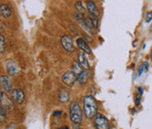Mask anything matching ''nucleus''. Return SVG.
<instances>
[{
  "label": "nucleus",
  "mask_w": 152,
  "mask_h": 129,
  "mask_svg": "<svg viewBox=\"0 0 152 129\" xmlns=\"http://www.w3.org/2000/svg\"><path fill=\"white\" fill-rule=\"evenodd\" d=\"M84 112L88 120L95 118L98 114V105L93 96L87 95L84 98Z\"/></svg>",
  "instance_id": "nucleus-1"
},
{
  "label": "nucleus",
  "mask_w": 152,
  "mask_h": 129,
  "mask_svg": "<svg viewBox=\"0 0 152 129\" xmlns=\"http://www.w3.org/2000/svg\"><path fill=\"white\" fill-rule=\"evenodd\" d=\"M0 98H1V106L5 108L6 110H12V109H13V107H14L13 102L6 95V93H4V91H1Z\"/></svg>",
  "instance_id": "nucleus-9"
},
{
  "label": "nucleus",
  "mask_w": 152,
  "mask_h": 129,
  "mask_svg": "<svg viewBox=\"0 0 152 129\" xmlns=\"http://www.w3.org/2000/svg\"><path fill=\"white\" fill-rule=\"evenodd\" d=\"M58 129H69V127L68 126H64V127H61L60 128Z\"/></svg>",
  "instance_id": "nucleus-24"
},
{
  "label": "nucleus",
  "mask_w": 152,
  "mask_h": 129,
  "mask_svg": "<svg viewBox=\"0 0 152 129\" xmlns=\"http://www.w3.org/2000/svg\"><path fill=\"white\" fill-rule=\"evenodd\" d=\"M11 96L14 99V101L16 103H18L19 105L23 104V102L25 100V93L21 89H19V88L13 89L12 91L11 92Z\"/></svg>",
  "instance_id": "nucleus-8"
},
{
  "label": "nucleus",
  "mask_w": 152,
  "mask_h": 129,
  "mask_svg": "<svg viewBox=\"0 0 152 129\" xmlns=\"http://www.w3.org/2000/svg\"><path fill=\"white\" fill-rule=\"evenodd\" d=\"M61 113H62V112H61V111H56V112H54V113H53V116L56 117L57 115H61Z\"/></svg>",
  "instance_id": "nucleus-23"
},
{
  "label": "nucleus",
  "mask_w": 152,
  "mask_h": 129,
  "mask_svg": "<svg viewBox=\"0 0 152 129\" xmlns=\"http://www.w3.org/2000/svg\"><path fill=\"white\" fill-rule=\"evenodd\" d=\"M62 80H63V83L68 87H73L75 83L77 81L75 73L73 71H71V70L66 71L65 73L63 75Z\"/></svg>",
  "instance_id": "nucleus-5"
},
{
  "label": "nucleus",
  "mask_w": 152,
  "mask_h": 129,
  "mask_svg": "<svg viewBox=\"0 0 152 129\" xmlns=\"http://www.w3.org/2000/svg\"><path fill=\"white\" fill-rule=\"evenodd\" d=\"M149 67H150V63L148 62H144L142 64H141L138 67V75L142 76V74L146 73L149 70Z\"/></svg>",
  "instance_id": "nucleus-16"
},
{
  "label": "nucleus",
  "mask_w": 152,
  "mask_h": 129,
  "mask_svg": "<svg viewBox=\"0 0 152 129\" xmlns=\"http://www.w3.org/2000/svg\"><path fill=\"white\" fill-rule=\"evenodd\" d=\"M0 14L3 18L8 19L12 15V10L11 8L5 4H0Z\"/></svg>",
  "instance_id": "nucleus-15"
},
{
  "label": "nucleus",
  "mask_w": 152,
  "mask_h": 129,
  "mask_svg": "<svg viewBox=\"0 0 152 129\" xmlns=\"http://www.w3.org/2000/svg\"><path fill=\"white\" fill-rule=\"evenodd\" d=\"M84 37L86 39V42H93V40H92L90 36H88L86 34H84Z\"/></svg>",
  "instance_id": "nucleus-22"
},
{
  "label": "nucleus",
  "mask_w": 152,
  "mask_h": 129,
  "mask_svg": "<svg viewBox=\"0 0 152 129\" xmlns=\"http://www.w3.org/2000/svg\"><path fill=\"white\" fill-rule=\"evenodd\" d=\"M74 129H81V128H74Z\"/></svg>",
  "instance_id": "nucleus-26"
},
{
  "label": "nucleus",
  "mask_w": 152,
  "mask_h": 129,
  "mask_svg": "<svg viewBox=\"0 0 152 129\" xmlns=\"http://www.w3.org/2000/svg\"><path fill=\"white\" fill-rule=\"evenodd\" d=\"M70 98V93L68 89L61 88L58 91V100L62 104H66L69 101Z\"/></svg>",
  "instance_id": "nucleus-11"
},
{
  "label": "nucleus",
  "mask_w": 152,
  "mask_h": 129,
  "mask_svg": "<svg viewBox=\"0 0 152 129\" xmlns=\"http://www.w3.org/2000/svg\"><path fill=\"white\" fill-rule=\"evenodd\" d=\"M151 58L152 59V48H151Z\"/></svg>",
  "instance_id": "nucleus-25"
},
{
  "label": "nucleus",
  "mask_w": 152,
  "mask_h": 129,
  "mask_svg": "<svg viewBox=\"0 0 152 129\" xmlns=\"http://www.w3.org/2000/svg\"><path fill=\"white\" fill-rule=\"evenodd\" d=\"M5 50V40H4V37L1 34L0 35V52L1 54H4Z\"/></svg>",
  "instance_id": "nucleus-18"
},
{
  "label": "nucleus",
  "mask_w": 152,
  "mask_h": 129,
  "mask_svg": "<svg viewBox=\"0 0 152 129\" xmlns=\"http://www.w3.org/2000/svg\"><path fill=\"white\" fill-rule=\"evenodd\" d=\"M76 42H77V45L78 46V47H79L82 51H84V53H86L87 55H91V47H89L88 43H87L83 38H78V39H77Z\"/></svg>",
  "instance_id": "nucleus-13"
},
{
  "label": "nucleus",
  "mask_w": 152,
  "mask_h": 129,
  "mask_svg": "<svg viewBox=\"0 0 152 129\" xmlns=\"http://www.w3.org/2000/svg\"><path fill=\"white\" fill-rule=\"evenodd\" d=\"M69 118H70L71 122L76 126L80 125L83 120L82 109L78 105V103L75 101L70 102L69 104Z\"/></svg>",
  "instance_id": "nucleus-2"
},
{
  "label": "nucleus",
  "mask_w": 152,
  "mask_h": 129,
  "mask_svg": "<svg viewBox=\"0 0 152 129\" xmlns=\"http://www.w3.org/2000/svg\"><path fill=\"white\" fill-rule=\"evenodd\" d=\"M0 81H1V85L6 92L12 91V83L9 77H7L5 75H2L0 77Z\"/></svg>",
  "instance_id": "nucleus-10"
},
{
  "label": "nucleus",
  "mask_w": 152,
  "mask_h": 129,
  "mask_svg": "<svg viewBox=\"0 0 152 129\" xmlns=\"http://www.w3.org/2000/svg\"><path fill=\"white\" fill-rule=\"evenodd\" d=\"M61 44H62L63 47L65 49L67 52L73 53L75 51V47L73 45V40H72V37L70 35L65 34V35L62 36Z\"/></svg>",
  "instance_id": "nucleus-6"
},
{
  "label": "nucleus",
  "mask_w": 152,
  "mask_h": 129,
  "mask_svg": "<svg viewBox=\"0 0 152 129\" xmlns=\"http://www.w3.org/2000/svg\"><path fill=\"white\" fill-rule=\"evenodd\" d=\"M94 125L96 129H110L108 120L101 113H98L94 118Z\"/></svg>",
  "instance_id": "nucleus-4"
},
{
  "label": "nucleus",
  "mask_w": 152,
  "mask_h": 129,
  "mask_svg": "<svg viewBox=\"0 0 152 129\" xmlns=\"http://www.w3.org/2000/svg\"><path fill=\"white\" fill-rule=\"evenodd\" d=\"M141 98H142V94L138 93L136 94V98H135V106H139L140 105V101H141Z\"/></svg>",
  "instance_id": "nucleus-21"
},
{
  "label": "nucleus",
  "mask_w": 152,
  "mask_h": 129,
  "mask_svg": "<svg viewBox=\"0 0 152 129\" xmlns=\"http://www.w3.org/2000/svg\"><path fill=\"white\" fill-rule=\"evenodd\" d=\"M77 63H78V64L80 65L85 70H87V69H90L89 62H88L86 56V55H85L84 52L78 53V55H77Z\"/></svg>",
  "instance_id": "nucleus-14"
},
{
  "label": "nucleus",
  "mask_w": 152,
  "mask_h": 129,
  "mask_svg": "<svg viewBox=\"0 0 152 129\" xmlns=\"http://www.w3.org/2000/svg\"><path fill=\"white\" fill-rule=\"evenodd\" d=\"M5 69L9 76L16 77L19 74V67L12 59H8L5 63Z\"/></svg>",
  "instance_id": "nucleus-7"
},
{
  "label": "nucleus",
  "mask_w": 152,
  "mask_h": 129,
  "mask_svg": "<svg viewBox=\"0 0 152 129\" xmlns=\"http://www.w3.org/2000/svg\"><path fill=\"white\" fill-rule=\"evenodd\" d=\"M73 72L75 73L77 82L80 85H86L88 81V75H87L86 71L78 64L77 62H74L73 63Z\"/></svg>",
  "instance_id": "nucleus-3"
},
{
  "label": "nucleus",
  "mask_w": 152,
  "mask_h": 129,
  "mask_svg": "<svg viewBox=\"0 0 152 129\" xmlns=\"http://www.w3.org/2000/svg\"><path fill=\"white\" fill-rule=\"evenodd\" d=\"M75 7H76V10L77 11V12H78V13L83 14V15L86 13V9H85V7L83 6L82 2H80V1L77 2V3H76V4H75Z\"/></svg>",
  "instance_id": "nucleus-17"
},
{
  "label": "nucleus",
  "mask_w": 152,
  "mask_h": 129,
  "mask_svg": "<svg viewBox=\"0 0 152 129\" xmlns=\"http://www.w3.org/2000/svg\"><path fill=\"white\" fill-rule=\"evenodd\" d=\"M86 6L87 10H88L91 17H94V18H98L99 17V12L98 7L94 4V2H92V1H86Z\"/></svg>",
  "instance_id": "nucleus-12"
},
{
  "label": "nucleus",
  "mask_w": 152,
  "mask_h": 129,
  "mask_svg": "<svg viewBox=\"0 0 152 129\" xmlns=\"http://www.w3.org/2000/svg\"><path fill=\"white\" fill-rule=\"evenodd\" d=\"M152 20V12H147L146 16H145V21L146 23H150Z\"/></svg>",
  "instance_id": "nucleus-20"
},
{
  "label": "nucleus",
  "mask_w": 152,
  "mask_h": 129,
  "mask_svg": "<svg viewBox=\"0 0 152 129\" xmlns=\"http://www.w3.org/2000/svg\"><path fill=\"white\" fill-rule=\"evenodd\" d=\"M0 117H1V120H4L6 118V109L1 106L0 108Z\"/></svg>",
  "instance_id": "nucleus-19"
}]
</instances>
